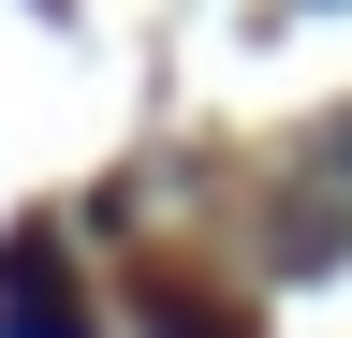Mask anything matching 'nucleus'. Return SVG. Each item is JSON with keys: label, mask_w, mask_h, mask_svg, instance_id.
Wrapping results in <instances>:
<instances>
[{"label": "nucleus", "mask_w": 352, "mask_h": 338, "mask_svg": "<svg viewBox=\"0 0 352 338\" xmlns=\"http://www.w3.org/2000/svg\"><path fill=\"white\" fill-rule=\"evenodd\" d=\"M0 338H88V324H74V294H59V250H44V235L0 250Z\"/></svg>", "instance_id": "nucleus-1"}]
</instances>
